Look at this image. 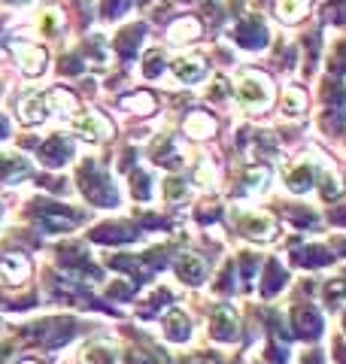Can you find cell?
I'll use <instances>...</instances> for the list:
<instances>
[{
    "mask_svg": "<svg viewBox=\"0 0 346 364\" xmlns=\"http://www.w3.org/2000/svg\"><path fill=\"white\" fill-rule=\"evenodd\" d=\"M115 355L107 343H91L83 349V364H112Z\"/></svg>",
    "mask_w": 346,
    "mask_h": 364,
    "instance_id": "obj_26",
    "label": "cell"
},
{
    "mask_svg": "<svg viewBox=\"0 0 346 364\" xmlns=\"http://www.w3.org/2000/svg\"><path fill=\"white\" fill-rule=\"evenodd\" d=\"M295 261L301 267H322L331 261V255H328V249H322V246H304L301 252L295 255Z\"/></svg>",
    "mask_w": 346,
    "mask_h": 364,
    "instance_id": "obj_24",
    "label": "cell"
},
{
    "mask_svg": "<svg viewBox=\"0 0 346 364\" xmlns=\"http://www.w3.org/2000/svg\"><path fill=\"white\" fill-rule=\"evenodd\" d=\"M177 273H179L182 282L198 286V282H204V277H206V261L201 255L186 252V255H179V261H177Z\"/></svg>",
    "mask_w": 346,
    "mask_h": 364,
    "instance_id": "obj_13",
    "label": "cell"
},
{
    "mask_svg": "<svg viewBox=\"0 0 346 364\" xmlns=\"http://www.w3.org/2000/svg\"><path fill=\"white\" fill-rule=\"evenodd\" d=\"M225 95H228V82H225V79H216V85H213V91H210V97L219 100V97H225Z\"/></svg>",
    "mask_w": 346,
    "mask_h": 364,
    "instance_id": "obj_42",
    "label": "cell"
},
{
    "mask_svg": "<svg viewBox=\"0 0 346 364\" xmlns=\"http://www.w3.org/2000/svg\"><path fill=\"white\" fill-rule=\"evenodd\" d=\"M16 52H19V64L25 70V76H40L46 70V52L37 49V46H16Z\"/></svg>",
    "mask_w": 346,
    "mask_h": 364,
    "instance_id": "obj_16",
    "label": "cell"
},
{
    "mask_svg": "<svg viewBox=\"0 0 346 364\" xmlns=\"http://www.w3.org/2000/svg\"><path fill=\"white\" fill-rule=\"evenodd\" d=\"M237 97H240V104H243V107L261 112L264 107H271V100H273V85H271V79L264 76V73H252V70H249V73L240 76Z\"/></svg>",
    "mask_w": 346,
    "mask_h": 364,
    "instance_id": "obj_2",
    "label": "cell"
},
{
    "mask_svg": "<svg viewBox=\"0 0 346 364\" xmlns=\"http://www.w3.org/2000/svg\"><path fill=\"white\" fill-rule=\"evenodd\" d=\"M9 134V122H6V116H0V140Z\"/></svg>",
    "mask_w": 346,
    "mask_h": 364,
    "instance_id": "obj_45",
    "label": "cell"
},
{
    "mask_svg": "<svg viewBox=\"0 0 346 364\" xmlns=\"http://www.w3.org/2000/svg\"><path fill=\"white\" fill-rule=\"evenodd\" d=\"M234 43L243 46V49H249V52L264 49V46H268V28H264V21L256 18V16L240 18L237 28H234Z\"/></svg>",
    "mask_w": 346,
    "mask_h": 364,
    "instance_id": "obj_5",
    "label": "cell"
},
{
    "mask_svg": "<svg viewBox=\"0 0 346 364\" xmlns=\"http://www.w3.org/2000/svg\"><path fill=\"white\" fill-rule=\"evenodd\" d=\"M73 128H76V134L83 136V140H88V143H100L103 136L110 134V124L103 122L100 116H95V112H83V116H76V119H73Z\"/></svg>",
    "mask_w": 346,
    "mask_h": 364,
    "instance_id": "obj_10",
    "label": "cell"
},
{
    "mask_svg": "<svg viewBox=\"0 0 346 364\" xmlns=\"http://www.w3.org/2000/svg\"><path fill=\"white\" fill-rule=\"evenodd\" d=\"M304 13H307V0H280V18L288 21V25L298 21Z\"/></svg>",
    "mask_w": 346,
    "mask_h": 364,
    "instance_id": "obj_30",
    "label": "cell"
},
{
    "mask_svg": "<svg viewBox=\"0 0 346 364\" xmlns=\"http://www.w3.org/2000/svg\"><path fill=\"white\" fill-rule=\"evenodd\" d=\"M83 67H85V64L79 61V58H73V55L61 61V70H64V73H70V76H73V73H83Z\"/></svg>",
    "mask_w": 346,
    "mask_h": 364,
    "instance_id": "obj_40",
    "label": "cell"
},
{
    "mask_svg": "<svg viewBox=\"0 0 346 364\" xmlns=\"http://www.w3.org/2000/svg\"><path fill=\"white\" fill-rule=\"evenodd\" d=\"M21 364H37V361H21Z\"/></svg>",
    "mask_w": 346,
    "mask_h": 364,
    "instance_id": "obj_46",
    "label": "cell"
},
{
    "mask_svg": "<svg viewBox=\"0 0 346 364\" xmlns=\"http://www.w3.org/2000/svg\"><path fill=\"white\" fill-rule=\"evenodd\" d=\"M301 364H322V355H319V352H310V355L301 358Z\"/></svg>",
    "mask_w": 346,
    "mask_h": 364,
    "instance_id": "obj_43",
    "label": "cell"
},
{
    "mask_svg": "<svg viewBox=\"0 0 346 364\" xmlns=\"http://www.w3.org/2000/svg\"><path fill=\"white\" fill-rule=\"evenodd\" d=\"M125 364H149V361L140 355V352H131V355H128V361H125Z\"/></svg>",
    "mask_w": 346,
    "mask_h": 364,
    "instance_id": "obj_44",
    "label": "cell"
},
{
    "mask_svg": "<svg viewBox=\"0 0 346 364\" xmlns=\"http://www.w3.org/2000/svg\"><path fill=\"white\" fill-rule=\"evenodd\" d=\"M122 107H125V109H131V112H140V116H149V112L155 109V100H152V95L140 91V95L125 97V100H122Z\"/></svg>",
    "mask_w": 346,
    "mask_h": 364,
    "instance_id": "obj_28",
    "label": "cell"
},
{
    "mask_svg": "<svg viewBox=\"0 0 346 364\" xmlns=\"http://www.w3.org/2000/svg\"><path fill=\"white\" fill-rule=\"evenodd\" d=\"M40 28L46 31V33H55V28H58V13L55 9H49V13L43 16V21H40Z\"/></svg>",
    "mask_w": 346,
    "mask_h": 364,
    "instance_id": "obj_41",
    "label": "cell"
},
{
    "mask_svg": "<svg viewBox=\"0 0 346 364\" xmlns=\"http://www.w3.org/2000/svg\"><path fill=\"white\" fill-rule=\"evenodd\" d=\"M198 33H201L198 21H194V18H182V21H177V25L170 28V40L173 43H192Z\"/></svg>",
    "mask_w": 346,
    "mask_h": 364,
    "instance_id": "obj_25",
    "label": "cell"
},
{
    "mask_svg": "<svg viewBox=\"0 0 346 364\" xmlns=\"http://www.w3.org/2000/svg\"><path fill=\"white\" fill-rule=\"evenodd\" d=\"M295 328H298V334L307 337V340H316L322 334V316L316 306H298L295 310Z\"/></svg>",
    "mask_w": 346,
    "mask_h": 364,
    "instance_id": "obj_11",
    "label": "cell"
},
{
    "mask_svg": "<svg viewBox=\"0 0 346 364\" xmlns=\"http://www.w3.org/2000/svg\"><path fill=\"white\" fill-rule=\"evenodd\" d=\"M0 358H4V352H0Z\"/></svg>",
    "mask_w": 346,
    "mask_h": 364,
    "instance_id": "obj_47",
    "label": "cell"
},
{
    "mask_svg": "<svg viewBox=\"0 0 346 364\" xmlns=\"http://www.w3.org/2000/svg\"><path fill=\"white\" fill-rule=\"evenodd\" d=\"M328 13L334 21H346V0H328Z\"/></svg>",
    "mask_w": 346,
    "mask_h": 364,
    "instance_id": "obj_38",
    "label": "cell"
},
{
    "mask_svg": "<svg viewBox=\"0 0 346 364\" xmlns=\"http://www.w3.org/2000/svg\"><path fill=\"white\" fill-rule=\"evenodd\" d=\"M285 286V270H283V264L276 258H271L268 261V270H264V282H261V294L264 298H273L276 291H280Z\"/></svg>",
    "mask_w": 346,
    "mask_h": 364,
    "instance_id": "obj_21",
    "label": "cell"
},
{
    "mask_svg": "<svg viewBox=\"0 0 346 364\" xmlns=\"http://www.w3.org/2000/svg\"><path fill=\"white\" fill-rule=\"evenodd\" d=\"M128 6H131V0H103V16H107V18H119Z\"/></svg>",
    "mask_w": 346,
    "mask_h": 364,
    "instance_id": "obj_35",
    "label": "cell"
},
{
    "mask_svg": "<svg viewBox=\"0 0 346 364\" xmlns=\"http://www.w3.org/2000/svg\"><path fill=\"white\" fill-rule=\"evenodd\" d=\"M258 273V258L256 255H243L240 258V277H243V286H252Z\"/></svg>",
    "mask_w": 346,
    "mask_h": 364,
    "instance_id": "obj_34",
    "label": "cell"
},
{
    "mask_svg": "<svg viewBox=\"0 0 346 364\" xmlns=\"http://www.w3.org/2000/svg\"><path fill=\"white\" fill-rule=\"evenodd\" d=\"M161 70H164V55H161L158 49L146 55V64H143V76L146 79H155Z\"/></svg>",
    "mask_w": 346,
    "mask_h": 364,
    "instance_id": "obj_32",
    "label": "cell"
},
{
    "mask_svg": "<svg viewBox=\"0 0 346 364\" xmlns=\"http://www.w3.org/2000/svg\"><path fill=\"white\" fill-rule=\"evenodd\" d=\"M340 195V182L331 173H322V198H337Z\"/></svg>",
    "mask_w": 346,
    "mask_h": 364,
    "instance_id": "obj_36",
    "label": "cell"
},
{
    "mask_svg": "<svg viewBox=\"0 0 346 364\" xmlns=\"http://www.w3.org/2000/svg\"><path fill=\"white\" fill-rule=\"evenodd\" d=\"M76 334V325L70 318H46L40 325H31V337L37 340L43 349H58Z\"/></svg>",
    "mask_w": 346,
    "mask_h": 364,
    "instance_id": "obj_3",
    "label": "cell"
},
{
    "mask_svg": "<svg viewBox=\"0 0 346 364\" xmlns=\"http://www.w3.org/2000/svg\"><path fill=\"white\" fill-rule=\"evenodd\" d=\"M343 298H346V279H331L328 286H325V301H328V306H337Z\"/></svg>",
    "mask_w": 346,
    "mask_h": 364,
    "instance_id": "obj_33",
    "label": "cell"
},
{
    "mask_svg": "<svg viewBox=\"0 0 346 364\" xmlns=\"http://www.w3.org/2000/svg\"><path fill=\"white\" fill-rule=\"evenodd\" d=\"M37 158L46 167H61V164H67L73 158V143L67 140V136H61V134H52L49 140L37 149Z\"/></svg>",
    "mask_w": 346,
    "mask_h": 364,
    "instance_id": "obj_6",
    "label": "cell"
},
{
    "mask_svg": "<svg viewBox=\"0 0 346 364\" xmlns=\"http://www.w3.org/2000/svg\"><path fill=\"white\" fill-rule=\"evenodd\" d=\"M134 294V282H112L110 286V298L122 301V298H131Z\"/></svg>",
    "mask_w": 346,
    "mask_h": 364,
    "instance_id": "obj_37",
    "label": "cell"
},
{
    "mask_svg": "<svg viewBox=\"0 0 346 364\" xmlns=\"http://www.w3.org/2000/svg\"><path fill=\"white\" fill-rule=\"evenodd\" d=\"M186 134L189 136H210V134H216V119L213 116H206V112H192V116L186 119Z\"/></svg>",
    "mask_w": 346,
    "mask_h": 364,
    "instance_id": "obj_22",
    "label": "cell"
},
{
    "mask_svg": "<svg viewBox=\"0 0 346 364\" xmlns=\"http://www.w3.org/2000/svg\"><path fill=\"white\" fill-rule=\"evenodd\" d=\"M268 179H271V167L268 164L249 167L243 173V191H246V195H252V191H261L264 186H268Z\"/></svg>",
    "mask_w": 346,
    "mask_h": 364,
    "instance_id": "obj_23",
    "label": "cell"
},
{
    "mask_svg": "<svg viewBox=\"0 0 346 364\" xmlns=\"http://www.w3.org/2000/svg\"><path fill=\"white\" fill-rule=\"evenodd\" d=\"M140 40H143V28L137 25V28H128V31H122L119 37H115V52H119V58H125V61H131L134 55H137V49H140Z\"/></svg>",
    "mask_w": 346,
    "mask_h": 364,
    "instance_id": "obj_18",
    "label": "cell"
},
{
    "mask_svg": "<svg viewBox=\"0 0 346 364\" xmlns=\"http://www.w3.org/2000/svg\"><path fill=\"white\" fill-rule=\"evenodd\" d=\"M79 188H83L85 200H91L95 207H115V203H119V195H115L110 173H103L95 161H85L79 167Z\"/></svg>",
    "mask_w": 346,
    "mask_h": 364,
    "instance_id": "obj_1",
    "label": "cell"
},
{
    "mask_svg": "<svg viewBox=\"0 0 346 364\" xmlns=\"http://www.w3.org/2000/svg\"><path fill=\"white\" fill-rule=\"evenodd\" d=\"M19 119L21 124H43L49 119V95H33L19 104Z\"/></svg>",
    "mask_w": 346,
    "mask_h": 364,
    "instance_id": "obj_9",
    "label": "cell"
},
{
    "mask_svg": "<svg viewBox=\"0 0 346 364\" xmlns=\"http://www.w3.org/2000/svg\"><path fill=\"white\" fill-rule=\"evenodd\" d=\"M131 191L137 200H149L152 198V179H149V173H143V170H134L131 173Z\"/></svg>",
    "mask_w": 346,
    "mask_h": 364,
    "instance_id": "obj_29",
    "label": "cell"
},
{
    "mask_svg": "<svg viewBox=\"0 0 346 364\" xmlns=\"http://www.w3.org/2000/svg\"><path fill=\"white\" fill-rule=\"evenodd\" d=\"M91 240H98V243H131V240H137V228L100 225L98 231H91Z\"/></svg>",
    "mask_w": 346,
    "mask_h": 364,
    "instance_id": "obj_17",
    "label": "cell"
},
{
    "mask_svg": "<svg viewBox=\"0 0 346 364\" xmlns=\"http://www.w3.org/2000/svg\"><path fill=\"white\" fill-rule=\"evenodd\" d=\"M164 195H167L170 203H179V200L189 198V188H186V182H182L179 176H170V179L164 182Z\"/></svg>",
    "mask_w": 346,
    "mask_h": 364,
    "instance_id": "obj_31",
    "label": "cell"
},
{
    "mask_svg": "<svg viewBox=\"0 0 346 364\" xmlns=\"http://www.w3.org/2000/svg\"><path fill=\"white\" fill-rule=\"evenodd\" d=\"M173 76L179 79V82H201L206 76V64L198 58V55H186V58H177L173 61Z\"/></svg>",
    "mask_w": 346,
    "mask_h": 364,
    "instance_id": "obj_14",
    "label": "cell"
},
{
    "mask_svg": "<svg viewBox=\"0 0 346 364\" xmlns=\"http://www.w3.org/2000/svg\"><path fill=\"white\" fill-rule=\"evenodd\" d=\"M219 213H222V210L213 207V203H210V207L204 203V207L198 210V222H216V219H219Z\"/></svg>",
    "mask_w": 346,
    "mask_h": 364,
    "instance_id": "obj_39",
    "label": "cell"
},
{
    "mask_svg": "<svg viewBox=\"0 0 346 364\" xmlns=\"http://www.w3.org/2000/svg\"><path fill=\"white\" fill-rule=\"evenodd\" d=\"M31 277V264L25 255H4L0 258V279L4 282H13V286H19V282H25Z\"/></svg>",
    "mask_w": 346,
    "mask_h": 364,
    "instance_id": "obj_12",
    "label": "cell"
},
{
    "mask_svg": "<svg viewBox=\"0 0 346 364\" xmlns=\"http://www.w3.org/2000/svg\"><path fill=\"white\" fill-rule=\"evenodd\" d=\"M164 337L170 343H186L192 337V328H189V316L182 310H170L164 316Z\"/></svg>",
    "mask_w": 346,
    "mask_h": 364,
    "instance_id": "obj_15",
    "label": "cell"
},
{
    "mask_svg": "<svg viewBox=\"0 0 346 364\" xmlns=\"http://www.w3.org/2000/svg\"><path fill=\"white\" fill-rule=\"evenodd\" d=\"M240 231H243L249 240L268 243V240H273V234H276V222L271 219V215H264V213H246L243 219H240Z\"/></svg>",
    "mask_w": 346,
    "mask_h": 364,
    "instance_id": "obj_8",
    "label": "cell"
},
{
    "mask_svg": "<svg viewBox=\"0 0 346 364\" xmlns=\"http://www.w3.org/2000/svg\"><path fill=\"white\" fill-rule=\"evenodd\" d=\"M152 155H155V158H152L155 164H161V167H170V170L182 167V161H186V158H182V155L177 152V143H173L170 136H164V140H161V143H155V152H152Z\"/></svg>",
    "mask_w": 346,
    "mask_h": 364,
    "instance_id": "obj_20",
    "label": "cell"
},
{
    "mask_svg": "<svg viewBox=\"0 0 346 364\" xmlns=\"http://www.w3.org/2000/svg\"><path fill=\"white\" fill-rule=\"evenodd\" d=\"M283 112L285 116H301L304 112V91L301 88H285L283 91Z\"/></svg>",
    "mask_w": 346,
    "mask_h": 364,
    "instance_id": "obj_27",
    "label": "cell"
},
{
    "mask_svg": "<svg viewBox=\"0 0 346 364\" xmlns=\"http://www.w3.org/2000/svg\"><path fill=\"white\" fill-rule=\"evenodd\" d=\"M37 225L46 234H58V231H73L79 225V215L67 207L58 203H37Z\"/></svg>",
    "mask_w": 346,
    "mask_h": 364,
    "instance_id": "obj_4",
    "label": "cell"
},
{
    "mask_svg": "<svg viewBox=\"0 0 346 364\" xmlns=\"http://www.w3.org/2000/svg\"><path fill=\"white\" fill-rule=\"evenodd\" d=\"M285 186H288V191H295V195H304V191L313 186V167H310L307 161L295 164V167L285 173Z\"/></svg>",
    "mask_w": 346,
    "mask_h": 364,
    "instance_id": "obj_19",
    "label": "cell"
},
{
    "mask_svg": "<svg viewBox=\"0 0 346 364\" xmlns=\"http://www.w3.org/2000/svg\"><path fill=\"white\" fill-rule=\"evenodd\" d=\"M210 334L219 343H231V340L240 337V322H237V313L231 306H216V313L210 318Z\"/></svg>",
    "mask_w": 346,
    "mask_h": 364,
    "instance_id": "obj_7",
    "label": "cell"
}]
</instances>
